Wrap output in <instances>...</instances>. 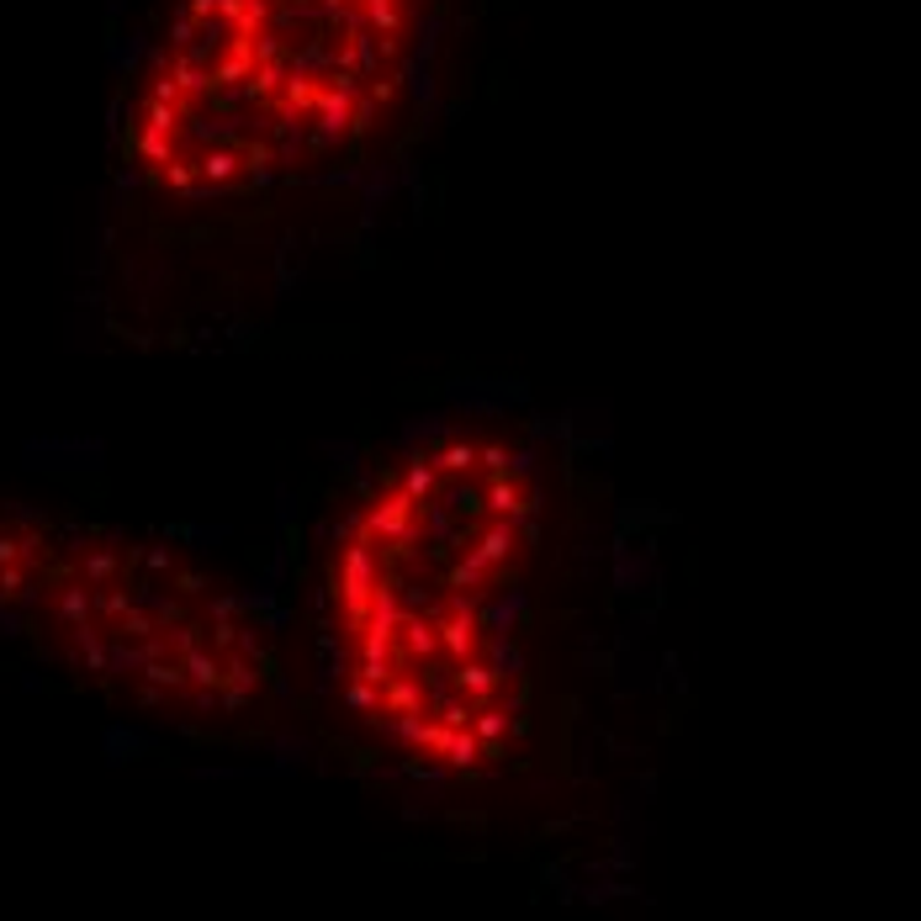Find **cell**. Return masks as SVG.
<instances>
[{
    "label": "cell",
    "instance_id": "obj_1",
    "mask_svg": "<svg viewBox=\"0 0 921 921\" xmlns=\"http://www.w3.org/2000/svg\"><path fill=\"white\" fill-rule=\"evenodd\" d=\"M535 520L530 472L487 435H445L371 493L339 557L334 620L350 699L402 752L487 768L520 710L498 609Z\"/></svg>",
    "mask_w": 921,
    "mask_h": 921
},
{
    "label": "cell",
    "instance_id": "obj_2",
    "mask_svg": "<svg viewBox=\"0 0 921 921\" xmlns=\"http://www.w3.org/2000/svg\"><path fill=\"white\" fill-rule=\"evenodd\" d=\"M419 0H181L144 80L133 149L181 197L319 170L387 112Z\"/></svg>",
    "mask_w": 921,
    "mask_h": 921
},
{
    "label": "cell",
    "instance_id": "obj_3",
    "mask_svg": "<svg viewBox=\"0 0 921 921\" xmlns=\"http://www.w3.org/2000/svg\"><path fill=\"white\" fill-rule=\"evenodd\" d=\"M42 546L70 567V577L59 588H33L27 599L53 603V620L101 646L122 679H144L197 705H239L260 688L265 657L254 631L197 572L122 540L53 535Z\"/></svg>",
    "mask_w": 921,
    "mask_h": 921
}]
</instances>
